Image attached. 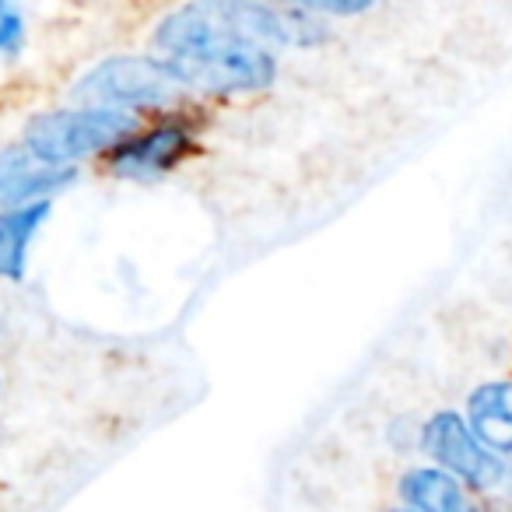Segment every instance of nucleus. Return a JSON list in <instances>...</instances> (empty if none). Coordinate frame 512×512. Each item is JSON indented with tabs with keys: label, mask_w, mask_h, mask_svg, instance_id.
Segmentation results:
<instances>
[{
	"label": "nucleus",
	"mask_w": 512,
	"mask_h": 512,
	"mask_svg": "<svg viewBox=\"0 0 512 512\" xmlns=\"http://www.w3.org/2000/svg\"><path fill=\"white\" fill-rule=\"evenodd\" d=\"M327 39L316 18L288 8H271L260 0H190L172 11L155 32L165 57L207 50V46H316Z\"/></svg>",
	"instance_id": "nucleus-1"
},
{
	"label": "nucleus",
	"mask_w": 512,
	"mask_h": 512,
	"mask_svg": "<svg viewBox=\"0 0 512 512\" xmlns=\"http://www.w3.org/2000/svg\"><path fill=\"white\" fill-rule=\"evenodd\" d=\"M137 130V116L123 109H71V113L36 116L25 130V148L50 165H71L95 151L123 144Z\"/></svg>",
	"instance_id": "nucleus-2"
},
{
	"label": "nucleus",
	"mask_w": 512,
	"mask_h": 512,
	"mask_svg": "<svg viewBox=\"0 0 512 512\" xmlns=\"http://www.w3.org/2000/svg\"><path fill=\"white\" fill-rule=\"evenodd\" d=\"M179 92H183V81L169 71L165 60L113 57V60H102L95 71H88L78 81L74 99L81 106L137 113V109L169 106Z\"/></svg>",
	"instance_id": "nucleus-3"
},
{
	"label": "nucleus",
	"mask_w": 512,
	"mask_h": 512,
	"mask_svg": "<svg viewBox=\"0 0 512 512\" xmlns=\"http://www.w3.org/2000/svg\"><path fill=\"white\" fill-rule=\"evenodd\" d=\"M165 64L183 81V88L211 95L264 92L278 78L274 50L264 46H207V50L172 53Z\"/></svg>",
	"instance_id": "nucleus-4"
},
{
	"label": "nucleus",
	"mask_w": 512,
	"mask_h": 512,
	"mask_svg": "<svg viewBox=\"0 0 512 512\" xmlns=\"http://www.w3.org/2000/svg\"><path fill=\"white\" fill-rule=\"evenodd\" d=\"M421 449L446 474L470 488H498L505 481V456L488 449L456 411H439L421 428Z\"/></svg>",
	"instance_id": "nucleus-5"
},
{
	"label": "nucleus",
	"mask_w": 512,
	"mask_h": 512,
	"mask_svg": "<svg viewBox=\"0 0 512 512\" xmlns=\"http://www.w3.org/2000/svg\"><path fill=\"white\" fill-rule=\"evenodd\" d=\"M193 151V141L183 127H155L148 134H130L123 144H116L109 155V169L123 179H158L172 172Z\"/></svg>",
	"instance_id": "nucleus-6"
},
{
	"label": "nucleus",
	"mask_w": 512,
	"mask_h": 512,
	"mask_svg": "<svg viewBox=\"0 0 512 512\" xmlns=\"http://www.w3.org/2000/svg\"><path fill=\"white\" fill-rule=\"evenodd\" d=\"M74 183V165L39 162L29 148H8L0 155V204L22 207L53 197L57 190Z\"/></svg>",
	"instance_id": "nucleus-7"
},
{
	"label": "nucleus",
	"mask_w": 512,
	"mask_h": 512,
	"mask_svg": "<svg viewBox=\"0 0 512 512\" xmlns=\"http://www.w3.org/2000/svg\"><path fill=\"white\" fill-rule=\"evenodd\" d=\"M467 425L498 456H512V379H495L470 393Z\"/></svg>",
	"instance_id": "nucleus-8"
},
{
	"label": "nucleus",
	"mask_w": 512,
	"mask_h": 512,
	"mask_svg": "<svg viewBox=\"0 0 512 512\" xmlns=\"http://www.w3.org/2000/svg\"><path fill=\"white\" fill-rule=\"evenodd\" d=\"M400 498L414 512H484L474 498L467 495L463 481L446 474L442 467H418L404 474L400 481Z\"/></svg>",
	"instance_id": "nucleus-9"
},
{
	"label": "nucleus",
	"mask_w": 512,
	"mask_h": 512,
	"mask_svg": "<svg viewBox=\"0 0 512 512\" xmlns=\"http://www.w3.org/2000/svg\"><path fill=\"white\" fill-rule=\"evenodd\" d=\"M50 218V200H36V204L8 207L0 211V278L22 281L25 278V260H29V242Z\"/></svg>",
	"instance_id": "nucleus-10"
},
{
	"label": "nucleus",
	"mask_w": 512,
	"mask_h": 512,
	"mask_svg": "<svg viewBox=\"0 0 512 512\" xmlns=\"http://www.w3.org/2000/svg\"><path fill=\"white\" fill-rule=\"evenodd\" d=\"M25 39V18L11 0H0V57H15Z\"/></svg>",
	"instance_id": "nucleus-11"
},
{
	"label": "nucleus",
	"mask_w": 512,
	"mask_h": 512,
	"mask_svg": "<svg viewBox=\"0 0 512 512\" xmlns=\"http://www.w3.org/2000/svg\"><path fill=\"white\" fill-rule=\"evenodd\" d=\"M288 4H299V8L309 11H327V15H365L369 8H376V0H288Z\"/></svg>",
	"instance_id": "nucleus-12"
},
{
	"label": "nucleus",
	"mask_w": 512,
	"mask_h": 512,
	"mask_svg": "<svg viewBox=\"0 0 512 512\" xmlns=\"http://www.w3.org/2000/svg\"><path fill=\"white\" fill-rule=\"evenodd\" d=\"M505 481H509V495H512V463H505Z\"/></svg>",
	"instance_id": "nucleus-13"
},
{
	"label": "nucleus",
	"mask_w": 512,
	"mask_h": 512,
	"mask_svg": "<svg viewBox=\"0 0 512 512\" xmlns=\"http://www.w3.org/2000/svg\"><path fill=\"white\" fill-rule=\"evenodd\" d=\"M488 512H512V505H495V509H488Z\"/></svg>",
	"instance_id": "nucleus-14"
},
{
	"label": "nucleus",
	"mask_w": 512,
	"mask_h": 512,
	"mask_svg": "<svg viewBox=\"0 0 512 512\" xmlns=\"http://www.w3.org/2000/svg\"><path fill=\"white\" fill-rule=\"evenodd\" d=\"M390 512H414V509H411V505H407V509H390Z\"/></svg>",
	"instance_id": "nucleus-15"
}]
</instances>
